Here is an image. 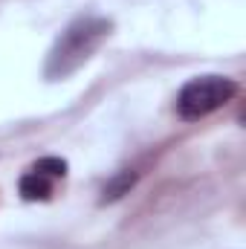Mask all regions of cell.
I'll list each match as a JSON object with an SVG mask.
<instances>
[{
  "mask_svg": "<svg viewBox=\"0 0 246 249\" xmlns=\"http://www.w3.org/2000/svg\"><path fill=\"white\" fill-rule=\"evenodd\" d=\"M107 35H110V20L96 18V15L75 18L58 35V41L53 44V50L47 55V67H44L47 78L58 81V78L72 75L81 64L93 58V53L105 44Z\"/></svg>",
  "mask_w": 246,
  "mask_h": 249,
  "instance_id": "6da1fadb",
  "label": "cell"
},
{
  "mask_svg": "<svg viewBox=\"0 0 246 249\" xmlns=\"http://www.w3.org/2000/svg\"><path fill=\"white\" fill-rule=\"evenodd\" d=\"M133 180H136V174H133V171H122L113 183H107V186H105V197H102V200H116V197H122L124 191L133 186Z\"/></svg>",
  "mask_w": 246,
  "mask_h": 249,
  "instance_id": "277c9868",
  "label": "cell"
},
{
  "mask_svg": "<svg viewBox=\"0 0 246 249\" xmlns=\"http://www.w3.org/2000/svg\"><path fill=\"white\" fill-rule=\"evenodd\" d=\"M238 93V84L226 75H200L183 84L180 96H177V113L185 122L203 119L214 110H220L226 102H232Z\"/></svg>",
  "mask_w": 246,
  "mask_h": 249,
  "instance_id": "7a4b0ae2",
  "label": "cell"
},
{
  "mask_svg": "<svg viewBox=\"0 0 246 249\" xmlns=\"http://www.w3.org/2000/svg\"><path fill=\"white\" fill-rule=\"evenodd\" d=\"M67 174V162L58 157H44L38 160L23 177H20V194L23 200H50L55 183Z\"/></svg>",
  "mask_w": 246,
  "mask_h": 249,
  "instance_id": "3957f363",
  "label": "cell"
}]
</instances>
